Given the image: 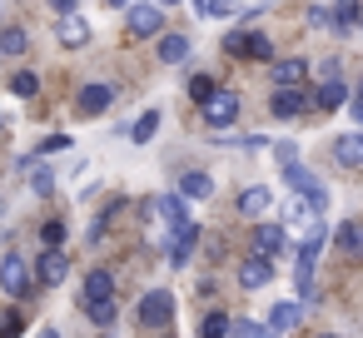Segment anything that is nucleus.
Segmentation results:
<instances>
[{"label":"nucleus","mask_w":363,"mask_h":338,"mask_svg":"<svg viewBox=\"0 0 363 338\" xmlns=\"http://www.w3.org/2000/svg\"><path fill=\"white\" fill-rule=\"evenodd\" d=\"M125 30H130L135 40H155V35L164 30V6H160V0H140V6H130Z\"/></svg>","instance_id":"nucleus-1"},{"label":"nucleus","mask_w":363,"mask_h":338,"mask_svg":"<svg viewBox=\"0 0 363 338\" xmlns=\"http://www.w3.org/2000/svg\"><path fill=\"white\" fill-rule=\"evenodd\" d=\"M199 110H204V125L224 130V125H234V120H239V90L214 85V90H209V100H199Z\"/></svg>","instance_id":"nucleus-2"},{"label":"nucleus","mask_w":363,"mask_h":338,"mask_svg":"<svg viewBox=\"0 0 363 338\" xmlns=\"http://www.w3.org/2000/svg\"><path fill=\"white\" fill-rule=\"evenodd\" d=\"M169 318H174V293L169 288H150L140 298V323L145 328H169Z\"/></svg>","instance_id":"nucleus-3"},{"label":"nucleus","mask_w":363,"mask_h":338,"mask_svg":"<svg viewBox=\"0 0 363 338\" xmlns=\"http://www.w3.org/2000/svg\"><path fill=\"white\" fill-rule=\"evenodd\" d=\"M115 95H120V85H110V80H90V85H80L75 110H80V115H105V110L115 105Z\"/></svg>","instance_id":"nucleus-4"},{"label":"nucleus","mask_w":363,"mask_h":338,"mask_svg":"<svg viewBox=\"0 0 363 338\" xmlns=\"http://www.w3.org/2000/svg\"><path fill=\"white\" fill-rule=\"evenodd\" d=\"M0 288H6L11 298H26V293L35 288V274H30V264H26L21 254H11L6 264H0Z\"/></svg>","instance_id":"nucleus-5"},{"label":"nucleus","mask_w":363,"mask_h":338,"mask_svg":"<svg viewBox=\"0 0 363 338\" xmlns=\"http://www.w3.org/2000/svg\"><path fill=\"white\" fill-rule=\"evenodd\" d=\"M269 110H274V120H298V115L313 110V100L303 95V85H298V90H274V95H269Z\"/></svg>","instance_id":"nucleus-6"},{"label":"nucleus","mask_w":363,"mask_h":338,"mask_svg":"<svg viewBox=\"0 0 363 338\" xmlns=\"http://www.w3.org/2000/svg\"><path fill=\"white\" fill-rule=\"evenodd\" d=\"M254 254L284 259V254H289V229H284V224H259V229H254Z\"/></svg>","instance_id":"nucleus-7"},{"label":"nucleus","mask_w":363,"mask_h":338,"mask_svg":"<svg viewBox=\"0 0 363 338\" xmlns=\"http://www.w3.org/2000/svg\"><path fill=\"white\" fill-rule=\"evenodd\" d=\"M184 204H189L184 194H160V199H150V214H160L169 229H184L189 224V209Z\"/></svg>","instance_id":"nucleus-8"},{"label":"nucleus","mask_w":363,"mask_h":338,"mask_svg":"<svg viewBox=\"0 0 363 338\" xmlns=\"http://www.w3.org/2000/svg\"><path fill=\"white\" fill-rule=\"evenodd\" d=\"M65 274H70V259H65L60 249H45L40 264H35V278H40L45 288H55V283H65Z\"/></svg>","instance_id":"nucleus-9"},{"label":"nucleus","mask_w":363,"mask_h":338,"mask_svg":"<svg viewBox=\"0 0 363 338\" xmlns=\"http://www.w3.org/2000/svg\"><path fill=\"white\" fill-rule=\"evenodd\" d=\"M269 278H274V259H264V254L239 259V283H244V288H264Z\"/></svg>","instance_id":"nucleus-10"},{"label":"nucleus","mask_w":363,"mask_h":338,"mask_svg":"<svg viewBox=\"0 0 363 338\" xmlns=\"http://www.w3.org/2000/svg\"><path fill=\"white\" fill-rule=\"evenodd\" d=\"M333 159H338L343 169H363V130L338 135V140H333Z\"/></svg>","instance_id":"nucleus-11"},{"label":"nucleus","mask_w":363,"mask_h":338,"mask_svg":"<svg viewBox=\"0 0 363 338\" xmlns=\"http://www.w3.org/2000/svg\"><path fill=\"white\" fill-rule=\"evenodd\" d=\"M308 80V65L303 60H274V85L279 90H298Z\"/></svg>","instance_id":"nucleus-12"},{"label":"nucleus","mask_w":363,"mask_h":338,"mask_svg":"<svg viewBox=\"0 0 363 338\" xmlns=\"http://www.w3.org/2000/svg\"><path fill=\"white\" fill-rule=\"evenodd\" d=\"M308 100H313V110H338V105H343V100H348V85H343V80H333V75H328V80H323V85H318V90H313V95H308Z\"/></svg>","instance_id":"nucleus-13"},{"label":"nucleus","mask_w":363,"mask_h":338,"mask_svg":"<svg viewBox=\"0 0 363 338\" xmlns=\"http://www.w3.org/2000/svg\"><path fill=\"white\" fill-rule=\"evenodd\" d=\"M269 204H274V194H269L264 184H249V189L239 194V214H244V219H264Z\"/></svg>","instance_id":"nucleus-14"},{"label":"nucleus","mask_w":363,"mask_h":338,"mask_svg":"<svg viewBox=\"0 0 363 338\" xmlns=\"http://www.w3.org/2000/svg\"><path fill=\"white\" fill-rule=\"evenodd\" d=\"M333 244L348 254V259H358L363 264V224L358 219H348V224H338V234H333Z\"/></svg>","instance_id":"nucleus-15"},{"label":"nucleus","mask_w":363,"mask_h":338,"mask_svg":"<svg viewBox=\"0 0 363 338\" xmlns=\"http://www.w3.org/2000/svg\"><path fill=\"white\" fill-rule=\"evenodd\" d=\"M179 194H184V199H209V194H214V179H209L204 169H184V174H179Z\"/></svg>","instance_id":"nucleus-16"},{"label":"nucleus","mask_w":363,"mask_h":338,"mask_svg":"<svg viewBox=\"0 0 363 338\" xmlns=\"http://www.w3.org/2000/svg\"><path fill=\"white\" fill-rule=\"evenodd\" d=\"M90 298H115V274H110V269H95V274L85 278L80 303H90Z\"/></svg>","instance_id":"nucleus-17"},{"label":"nucleus","mask_w":363,"mask_h":338,"mask_svg":"<svg viewBox=\"0 0 363 338\" xmlns=\"http://www.w3.org/2000/svg\"><path fill=\"white\" fill-rule=\"evenodd\" d=\"M85 308V318L95 323V328H110L115 318H120V298H90V303H80Z\"/></svg>","instance_id":"nucleus-18"},{"label":"nucleus","mask_w":363,"mask_h":338,"mask_svg":"<svg viewBox=\"0 0 363 338\" xmlns=\"http://www.w3.org/2000/svg\"><path fill=\"white\" fill-rule=\"evenodd\" d=\"M298 318H303V303H274V308H269V328H274V333L298 328Z\"/></svg>","instance_id":"nucleus-19"},{"label":"nucleus","mask_w":363,"mask_h":338,"mask_svg":"<svg viewBox=\"0 0 363 338\" xmlns=\"http://www.w3.org/2000/svg\"><path fill=\"white\" fill-rule=\"evenodd\" d=\"M358 21H363L358 0H333V30H338V35H348V30H353Z\"/></svg>","instance_id":"nucleus-20"},{"label":"nucleus","mask_w":363,"mask_h":338,"mask_svg":"<svg viewBox=\"0 0 363 338\" xmlns=\"http://www.w3.org/2000/svg\"><path fill=\"white\" fill-rule=\"evenodd\" d=\"M85 40H90V26H85V21H80V16L70 11V16L60 21V45H75V50H80Z\"/></svg>","instance_id":"nucleus-21"},{"label":"nucleus","mask_w":363,"mask_h":338,"mask_svg":"<svg viewBox=\"0 0 363 338\" xmlns=\"http://www.w3.org/2000/svg\"><path fill=\"white\" fill-rule=\"evenodd\" d=\"M160 60H164V65L189 60V35H160Z\"/></svg>","instance_id":"nucleus-22"},{"label":"nucleus","mask_w":363,"mask_h":338,"mask_svg":"<svg viewBox=\"0 0 363 338\" xmlns=\"http://www.w3.org/2000/svg\"><path fill=\"white\" fill-rule=\"evenodd\" d=\"M30 50V35L21 30V26H6L0 30V55H26Z\"/></svg>","instance_id":"nucleus-23"},{"label":"nucleus","mask_w":363,"mask_h":338,"mask_svg":"<svg viewBox=\"0 0 363 338\" xmlns=\"http://www.w3.org/2000/svg\"><path fill=\"white\" fill-rule=\"evenodd\" d=\"M155 130H160V110H145V115H140V125L130 130V140H135V145H150V140H155Z\"/></svg>","instance_id":"nucleus-24"},{"label":"nucleus","mask_w":363,"mask_h":338,"mask_svg":"<svg viewBox=\"0 0 363 338\" xmlns=\"http://www.w3.org/2000/svg\"><path fill=\"white\" fill-rule=\"evenodd\" d=\"M284 184H289V189H298V194H308V189H313L318 179H313V174H308L303 164H284Z\"/></svg>","instance_id":"nucleus-25"},{"label":"nucleus","mask_w":363,"mask_h":338,"mask_svg":"<svg viewBox=\"0 0 363 338\" xmlns=\"http://www.w3.org/2000/svg\"><path fill=\"white\" fill-rule=\"evenodd\" d=\"M229 323L234 318H224V313H204L199 318V338H229Z\"/></svg>","instance_id":"nucleus-26"},{"label":"nucleus","mask_w":363,"mask_h":338,"mask_svg":"<svg viewBox=\"0 0 363 338\" xmlns=\"http://www.w3.org/2000/svg\"><path fill=\"white\" fill-rule=\"evenodd\" d=\"M30 189H35V194H50V189H55V169H50V164H35V169H30Z\"/></svg>","instance_id":"nucleus-27"},{"label":"nucleus","mask_w":363,"mask_h":338,"mask_svg":"<svg viewBox=\"0 0 363 338\" xmlns=\"http://www.w3.org/2000/svg\"><path fill=\"white\" fill-rule=\"evenodd\" d=\"M11 90H16V95H21V100H30V95H35V90H40V75H30V70H21V75H16V80H11Z\"/></svg>","instance_id":"nucleus-28"},{"label":"nucleus","mask_w":363,"mask_h":338,"mask_svg":"<svg viewBox=\"0 0 363 338\" xmlns=\"http://www.w3.org/2000/svg\"><path fill=\"white\" fill-rule=\"evenodd\" d=\"M21 323H26V318H21L16 308H6V313H0V338H21Z\"/></svg>","instance_id":"nucleus-29"},{"label":"nucleus","mask_w":363,"mask_h":338,"mask_svg":"<svg viewBox=\"0 0 363 338\" xmlns=\"http://www.w3.org/2000/svg\"><path fill=\"white\" fill-rule=\"evenodd\" d=\"M249 55L254 60H274V40L269 35H249Z\"/></svg>","instance_id":"nucleus-30"},{"label":"nucleus","mask_w":363,"mask_h":338,"mask_svg":"<svg viewBox=\"0 0 363 338\" xmlns=\"http://www.w3.org/2000/svg\"><path fill=\"white\" fill-rule=\"evenodd\" d=\"M229 338H269L259 323H249V318H239V323H229Z\"/></svg>","instance_id":"nucleus-31"},{"label":"nucleus","mask_w":363,"mask_h":338,"mask_svg":"<svg viewBox=\"0 0 363 338\" xmlns=\"http://www.w3.org/2000/svg\"><path fill=\"white\" fill-rule=\"evenodd\" d=\"M224 50H229V55H249V35H244V30H229V35H224Z\"/></svg>","instance_id":"nucleus-32"},{"label":"nucleus","mask_w":363,"mask_h":338,"mask_svg":"<svg viewBox=\"0 0 363 338\" xmlns=\"http://www.w3.org/2000/svg\"><path fill=\"white\" fill-rule=\"evenodd\" d=\"M308 26H318V30H333V11H328V6H313V11H308Z\"/></svg>","instance_id":"nucleus-33"},{"label":"nucleus","mask_w":363,"mask_h":338,"mask_svg":"<svg viewBox=\"0 0 363 338\" xmlns=\"http://www.w3.org/2000/svg\"><path fill=\"white\" fill-rule=\"evenodd\" d=\"M209 90H214L209 75H189V95H194V100H209Z\"/></svg>","instance_id":"nucleus-34"},{"label":"nucleus","mask_w":363,"mask_h":338,"mask_svg":"<svg viewBox=\"0 0 363 338\" xmlns=\"http://www.w3.org/2000/svg\"><path fill=\"white\" fill-rule=\"evenodd\" d=\"M40 239H45V244H50V249H60V244H65V224H60V219H50V224H45V234H40Z\"/></svg>","instance_id":"nucleus-35"},{"label":"nucleus","mask_w":363,"mask_h":338,"mask_svg":"<svg viewBox=\"0 0 363 338\" xmlns=\"http://www.w3.org/2000/svg\"><path fill=\"white\" fill-rule=\"evenodd\" d=\"M60 150H70V140H65V135H50V140H40V154H60Z\"/></svg>","instance_id":"nucleus-36"},{"label":"nucleus","mask_w":363,"mask_h":338,"mask_svg":"<svg viewBox=\"0 0 363 338\" xmlns=\"http://www.w3.org/2000/svg\"><path fill=\"white\" fill-rule=\"evenodd\" d=\"M239 0H209V16H234Z\"/></svg>","instance_id":"nucleus-37"},{"label":"nucleus","mask_w":363,"mask_h":338,"mask_svg":"<svg viewBox=\"0 0 363 338\" xmlns=\"http://www.w3.org/2000/svg\"><path fill=\"white\" fill-rule=\"evenodd\" d=\"M294 154H298V150H294L289 140H284V145H274V159H279V164H294Z\"/></svg>","instance_id":"nucleus-38"},{"label":"nucleus","mask_w":363,"mask_h":338,"mask_svg":"<svg viewBox=\"0 0 363 338\" xmlns=\"http://www.w3.org/2000/svg\"><path fill=\"white\" fill-rule=\"evenodd\" d=\"M353 125L363 130V95H353Z\"/></svg>","instance_id":"nucleus-39"},{"label":"nucleus","mask_w":363,"mask_h":338,"mask_svg":"<svg viewBox=\"0 0 363 338\" xmlns=\"http://www.w3.org/2000/svg\"><path fill=\"white\" fill-rule=\"evenodd\" d=\"M50 6H55V11H60V16H70V11H75V6H80V0H50Z\"/></svg>","instance_id":"nucleus-40"},{"label":"nucleus","mask_w":363,"mask_h":338,"mask_svg":"<svg viewBox=\"0 0 363 338\" xmlns=\"http://www.w3.org/2000/svg\"><path fill=\"white\" fill-rule=\"evenodd\" d=\"M189 11L194 16H209V0H189Z\"/></svg>","instance_id":"nucleus-41"},{"label":"nucleus","mask_w":363,"mask_h":338,"mask_svg":"<svg viewBox=\"0 0 363 338\" xmlns=\"http://www.w3.org/2000/svg\"><path fill=\"white\" fill-rule=\"evenodd\" d=\"M40 338H60V333H55V328H40Z\"/></svg>","instance_id":"nucleus-42"},{"label":"nucleus","mask_w":363,"mask_h":338,"mask_svg":"<svg viewBox=\"0 0 363 338\" xmlns=\"http://www.w3.org/2000/svg\"><path fill=\"white\" fill-rule=\"evenodd\" d=\"M110 6H115V11H120V6H130V0H110Z\"/></svg>","instance_id":"nucleus-43"},{"label":"nucleus","mask_w":363,"mask_h":338,"mask_svg":"<svg viewBox=\"0 0 363 338\" xmlns=\"http://www.w3.org/2000/svg\"><path fill=\"white\" fill-rule=\"evenodd\" d=\"M160 6H179V0H160Z\"/></svg>","instance_id":"nucleus-44"},{"label":"nucleus","mask_w":363,"mask_h":338,"mask_svg":"<svg viewBox=\"0 0 363 338\" xmlns=\"http://www.w3.org/2000/svg\"><path fill=\"white\" fill-rule=\"evenodd\" d=\"M358 95H363V75H358Z\"/></svg>","instance_id":"nucleus-45"},{"label":"nucleus","mask_w":363,"mask_h":338,"mask_svg":"<svg viewBox=\"0 0 363 338\" xmlns=\"http://www.w3.org/2000/svg\"><path fill=\"white\" fill-rule=\"evenodd\" d=\"M0 130H6V120H0Z\"/></svg>","instance_id":"nucleus-46"},{"label":"nucleus","mask_w":363,"mask_h":338,"mask_svg":"<svg viewBox=\"0 0 363 338\" xmlns=\"http://www.w3.org/2000/svg\"><path fill=\"white\" fill-rule=\"evenodd\" d=\"M323 338H328V333H323Z\"/></svg>","instance_id":"nucleus-47"}]
</instances>
